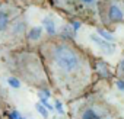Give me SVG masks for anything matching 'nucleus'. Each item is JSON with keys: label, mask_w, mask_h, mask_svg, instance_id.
<instances>
[{"label": "nucleus", "mask_w": 124, "mask_h": 119, "mask_svg": "<svg viewBox=\"0 0 124 119\" xmlns=\"http://www.w3.org/2000/svg\"><path fill=\"white\" fill-rule=\"evenodd\" d=\"M105 54H114V51H115V44L114 42H108V41H105V39H102L101 36H96V35H91L89 36Z\"/></svg>", "instance_id": "nucleus-4"}, {"label": "nucleus", "mask_w": 124, "mask_h": 119, "mask_svg": "<svg viewBox=\"0 0 124 119\" xmlns=\"http://www.w3.org/2000/svg\"><path fill=\"white\" fill-rule=\"evenodd\" d=\"M39 52L51 86L66 99H76L92 83L89 57L73 39H51L41 45Z\"/></svg>", "instance_id": "nucleus-1"}, {"label": "nucleus", "mask_w": 124, "mask_h": 119, "mask_svg": "<svg viewBox=\"0 0 124 119\" xmlns=\"http://www.w3.org/2000/svg\"><path fill=\"white\" fill-rule=\"evenodd\" d=\"M35 107H37V110H38V112H39V113H41L42 116H47V115H48L47 109H45V107H44V106H42L41 103H37V106H35Z\"/></svg>", "instance_id": "nucleus-13"}, {"label": "nucleus", "mask_w": 124, "mask_h": 119, "mask_svg": "<svg viewBox=\"0 0 124 119\" xmlns=\"http://www.w3.org/2000/svg\"><path fill=\"white\" fill-rule=\"evenodd\" d=\"M13 2L21 3V5H26V3H29V0H13Z\"/></svg>", "instance_id": "nucleus-16"}, {"label": "nucleus", "mask_w": 124, "mask_h": 119, "mask_svg": "<svg viewBox=\"0 0 124 119\" xmlns=\"http://www.w3.org/2000/svg\"><path fill=\"white\" fill-rule=\"evenodd\" d=\"M23 29H25V23L23 22H19L18 25L13 26V32L15 33H21V32H23Z\"/></svg>", "instance_id": "nucleus-12"}, {"label": "nucleus", "mask_w": 124, "mask_h": 119, "mask_svg": "<svg viewBox=\"0 0 124 119\" xmlns=\"http://www.w3.org/2000/svg\"><path fill=\"white\" fill-rule=\"evenodd\" d=\"M54 107L57 109V112H58V113H64V109H63V103H61L60 100H55V103H54Z\"/></svg>", "instance_id": "nucleus-14"}, {"label": "nucleus", "mask_w": 124, "mask_h": 119, "mask_svg": "<svg viewBox=\"0 0 124 119\" xmlns=\"http://www.w3.org/2000/svg\"><path fill=\"white\" fill-rule=\"evenodd\" d=\"M41 33H42V26L32 28V29H29V32H28V39H29V41H37V39L41 36Z\"/></svg>", "instance_id": "nucleus-8"}, {"label": "nucleus", "mask_w": 124, "mask_h": 119, "mask_svg": "<svg viewBox=\"0 0 124 119\" xmlns=\"http://www.w3.org/2000/svg\"><path fill=\"white\" fill-rule=\"evenodd\" d=\"M9 22H10V16H9V13L0 9V31H5V29L8 28Z\"/></svg>", "instance_id": "nucleus-7"}, {"label": "nucleus", "mask_w": 124, "mask_h": 119, "mask_svg": "<svg viewBox=\"0 0 124 119\" xmlns=\"http://www.w3.org/2000/svg\"><path fill=\"white\" fill-rule=\"evenodd\" d=\"M50 2L53 7L73 16L75 20L92 22L98 18V7L101 0H50Z\"/></svg>", "instance_id": "nucleus-2"}, {"label": "nucleus", "mask_w": 124, "mask_h": 119, "mask_svg": "<svg viewBox=\"0 0 124 119\" xmlns=\"http://www.w3.org/2000/svg\"><path fill=\"white\" fill-rule=\"evenodd\" d=\"M120 71L124 74V60H123V61H121V64H120Z\"/></svg>", "instance_id": "nucleus-17"}, {"label": "nucleus", "mask_w": 124, "mask_h": 119, "mask_svg": "<svg viewBox=\"0 0 124 119\" xmlns=\"http://www.w3.org/2000/svg\"><path fill=\"white\" fill-rule=\"evenodd\" d=\"M98 18L105 26H112L124 22V6L120 0H101Z\"/></svg>", "instance_id": "nucleus-3"}, {"label": "nucleus", "mask_w": 124, "mask_h": 119, "mask_svg": "<svg viewBox=\"0 0 124 119\" xmlns=\"http://www.w3.org/2000/svg\"><path fill=\"white\" fill-rule=\"evenodd\" d=\"M0 119H3V118H2V116H0Z\"/></svg>", "instance_id": "nucleus-18"}, {"label": "nucleus", "mask_w": 124, "mask_h": 119, "mask_svg": "<svg viewBox=\"0 0 124 119\" xmlns=\"http://www.w3.org/2000/svg\"><path fill=\"white\" fill-rule=\"evenodd\" d=\"M98 32H99V35H101L102 39H105V41H108V42H114V36H112L109 32H107V31H104V29H98Z\"/></svg>", "instance_id": "nucleus-9"}, {"label": "nucleus", "mask_w": 124, "mask_h": 119, "mask_svg": "<svg viewBox=\"0 0 124 119\" xmlns=\"http://www.w3.org/2000/svg\"><path fill=\"white\" fill-rule=\"evenodd\" d=\"M82 119H102V116L92 107H88L82 113Z\"/></svg>", "instance_id": "nucleus-6"}, {"label": "nucleus", "mask_w": 124, "mask_h": 119, "mask_svg": "<svg viewBox=\"0 0 124 119\" xmlns=\"http://www.w3.org/2000/svg\"><path fill=\"white\" fill-rule=\"evenodd\" d=\"M117 87H118V90L124 92V80H117Z\"/></svg>", "instance_id": "nucleus-15"}, {"label": "nucleus", "mask_w": 124, "mask_h": 119, "mask_svg": "<svg viewBox=\"0 0 124 119\" xmlns=\"http://www.w3.org/2000/svg\"><path fill=\"white\" fill-rule=\"evenodd\" d=\"M9 118H10V119H23V118L21 116V113H19L16 109H12V110H9Z\"/></svg>", "instance_id": "nucleus-11"}, {"label": "nucleus", "mask_w": 124, "mask_h": 119, "mask_svg": "<svg viewBox=\"0 0 124 119\" xmlns=\"http://www.w3.org/2000/svg\"><path fill=\"white\" fill-rule=\"evenodd\" d=\"M8 83H9L10 87H13V89H19V87H21V81H19L16 77H8Z\"/></svg>", "instance_id": "nucleus-10"}, {"label": "nucleus", "mask_w": 124, "mask_h": 119, "mask_svg": "<svg viewBox=\"0 0 124 119\" xmlns=\"http://www.w3.org/2000/svg\"><path fill=\"white\" fill-rule=\"evenodd\" d=\"M42 26H44V29L47 31V33H48V35L54 36V35L57 33V29H55V23H54V20H53L51 18H45V19L42 20Z\"/></svg>", "instance_id": "nucleus-5"}]
</instances>
